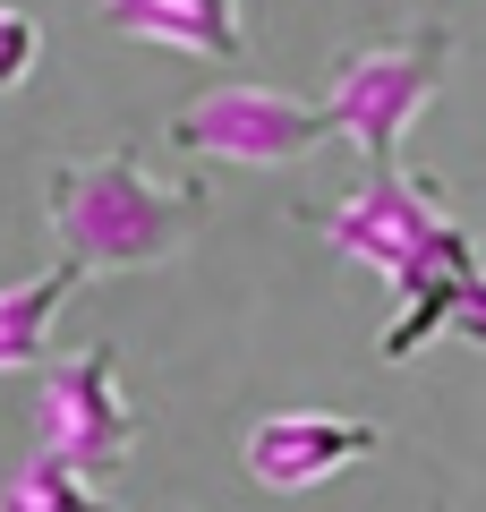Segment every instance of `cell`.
<instances>
[{"mask_svg": "<svg viewBox=\"0 0 486 512\" xmlns=\"http://www.w3.org/2000/svg\"><path fill=\"white\" fill-rule=\"evenodd\" d=\"M214 214L205 180H162L137 146H111L94 163H52L43 171V222L86 274H154Z\"/></svg>", "mask_w": 486, "mask_h": 512, "instance_id": "2", "label": "cell"}, {"mask_svg": "<svg viewBox=\"0 0 486 512\" xmlns=\"http://www.w3.org/2000/svg\"><path fill=\"white\" fill-rule=\"evenodd\" d=\"M35 444L60 461H77L86 478H111L128 453H137V402L120 384V350L94 342L69 350L60 367H43L35 384Z\"/></svg>", "mask_w": 486, "mask_h": 512, "instance_id": "5", "label": "cell"}, {"mask_svg": "<svg viewBox=\"0 0 486 512\" xmlns=\"http://www.w3.org/2000/svg\"><path fill=\"white\" fill-rule=\"evenodd\" d=\"M103 26L128 35V43L188 52V60H239V52H248L239 0H103Z\"/></svg>", "mask_w": 486, "mask_h": 512, "instance_id": "7", "label": "cell"}, {"mask_svg": "<svg viewBox=\"0 0 486 512\" xmlns=\"http://www.w3.org/2000/svg\"><path fill=\"white\" fill-rule=\"evenodd\" d=\"M444 69H452L444 26H418V35H401V43H367V52H350L342 69H333L324 120H333V137H350V146L367 154V171H393L401 137H410L418 111L435 103Z\"/></svg>", "mask_w": 486, "mask_h": 512, "instance_id": "3", "label": "cell"}, {"mask_svg": "<svg viewBox=\"0 0 486 512\" xmlns=\"http://www.w3.org/2000/svg\"><path fill=\"white\" fill-rule=\"evenodd\" d=\"M35 60H43V26H35V9L0 0V94H18L26 77H35Z\"/></svg>", "mask_w": 486, "mask_h": 512, "instance_id": "10", "label": "cell"}, {"mask_svg": "<svg viewBox=\"0 0 486 512\" xmlns=\"http://www.w3.org/2000/svg\"><path fill=\"white\" fill-rule=\"evenodd\" d=\"M324 137H333L324 103H299L282 86H214V94H197V103H180L162 120V146L205 154V163H248V171L299 163Z\"/></svg>", "mask_w": 486, "mask_h": 512, "instance_id": "4", "label": "cell"}, {"mask_svg": "<svg viewBox=\"0 0 486 512\" xmlns=\"http://www.w3.org/2000/svg\"><path fill=\"white\" fill-rule=\"evenodd\" d=\"M86 291V265L60 256L52 274H26V282H0V376H18V367H43L52 350V325L60 308Z\"/></svg>", "mask_w": 486, "mask_h": 512, "instance_id": "8", "label": "cell"}, {"mask_svg": "<svg viewBox=\"0 0 486 512\" xmlns=\"http://www.w3.org/2000/svg\"><path fill=\"white\" fill-rule=\"evenodd\" d=\"M307 222L333 239V256L376 265V274L401 291L393 325H384V342H376V359H393V367L418 359L435 333H452L461 291L486 274L478 239L444 214V188L418 180V171H367L342 205H324V214H307Z\"/></svg>", "mask_w": 486, "mask_h": 512, "instance_id": "1", "label": "cell"}, {"mask_svg": "<svg viewBox=\"0 0 486 512\" xmlns=\"http://www.w3.org/2000/svg\"><path fill=\"white\" fill-rule=\"evenodd\" d=\"M0 512H120V504H103L77 461H60V453L35 444V453L9 470V487H0Z\"/></svg>", "mask_w": 486, "mask_h": 512, "instance_id": "9", "label": "cell"}, {"mask_svg": "<svg viewBox=\"0 0 486 512\" xmlns=\"http://www.w3.org/2000/svg\"><path fill=\"white\" fill-rule=\"evenodd\" d=\"M376 444H384V427L350 419V410H265L239 436V461H248L256 487L299 495V487H324L333 470H350V461H367Z\"/></svg>", "mask_w": 486, "mask_h": 512, "instance_id": "6", "label": "cell"}]
</instances>
